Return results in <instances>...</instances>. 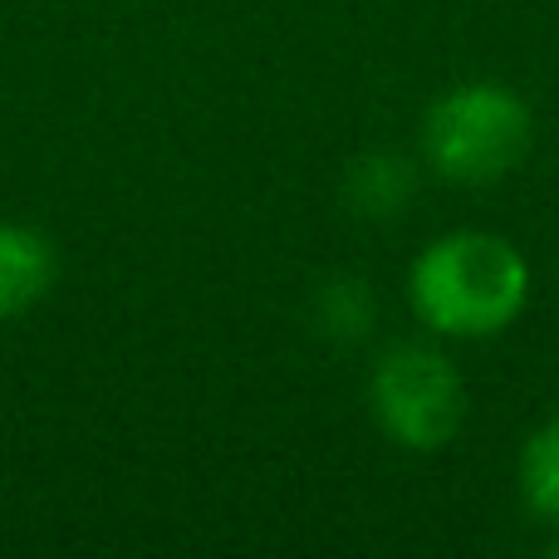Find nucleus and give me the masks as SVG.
<instances>
[{
	"label": "nucleus",
	"mask_w": 559,
	"mask_h": 559,
	"mask_svg": "<svg viewBox=\"0 0 559 559\" xmlns=\"http://www.w3.org/2000/svg\"><path fill=\"white\" fill-rule=\"evenodd\" d=\"M525 255L491 231H452L413 265V309L423 324L452 338L501 334L525 309Z\"/></svg>",
	"instance_id": "obj_1"
},
{
	"label": "nucleus",
	"mask_w": 559,
	"mask_h": 559,
	"mask_svg": "<svg viewBox=\"0 0 559 559\" xmlns=\"http://www.w3.org/2000/svg\"><path fill=\"white\" fill-rule=\"evenodd\" d=\"M427 157L442 177L481 187L506 177L531 147V108L501 84H462L427 114Z\"/></svg>",
	"instance_id": "obj_2"
},
{
	"label": "nucleus",
	"mask_w": 559,
	"mask_h": 559,
	"mask_svg": "<svg viewBox=\"0 0 559 559\" xmlns=\"http://www.w3.org/2000/svg\"><path fill=\"white\" fill-rule=\"evenodd\" d=\"M373 413L397 447L437 452L466 423V393L456 368L437 348L403 344L373 373Z\"/></svg>",
	"instance_id": "obj_3"
},
{
	"label": "nucleus",
	"mask_w": 559,
	"mask_h": 559,
	"mask_svg": "<svg viewBox=\"0 0 559 559\" xmlns=\"http://www.w3.org/2000/svg\"><path fill=\"white\" fill-rule=\"evenodd\" d=\"M55 285V251L29 226L0 222V319L25 314Z\"/></svg>",
	"instance_id": "obj_4"
},
{
	"label": "nucleus",
	"mask_w": 559,
	"mask_h": 559,
	"mask_svg": "<svg viewBox=\"0 0 559 559\" xmlns=\"http://www.w3.org/2000/svg\"><path fill=\"white\" fill-rule=\"evenodd\" d=\"M521 491L540 521H559V417L540 427L521 452Z\"/></svg>",
	"instance_id": "obj_5"
},
{
	"label": "nucleus",
	"mask_w": 559,
	"mask_h": 559,
	"mask_svg": "<svg viewBox=\"0 0 559 559\" xmlns=\"http://www.w3.org/2000/svg\"><path fill=\"white\" fill-rule=\"evenodd\" d=\"M354 192H358V212H403L407 202V167L403 163H358L354 167Z\"/></svg>",
	"instance_id": "obj_6"
}]
</instances>
